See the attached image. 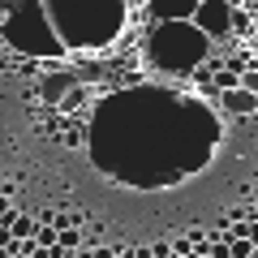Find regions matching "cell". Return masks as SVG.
Here are the masks:
<instances>
[{
    "label": "cell",
    "instance_id": "3957f363",
    "mask_svg": "<svg viewBox=\"0 0 258 258\" xmlns=\"http://www.w3.org/2000/svg\"><path fill=\"white\" fill-rule=\"evenodd\" d=\"M211 52V39L198 35L194 22H181V26H159L147 43V56L164 69V74H189L198 69V60Z\"/></svg>",
    "mask_w": 258,
    "mask_h": 258
},
{
    "label": "cell",
    "instance_id": "7c38bea8",
    "mask_svg": "<svg viewBox=\"0 0 258 258\" xmlns=\"http://www.w3.org/2000/svg\"><path fill=\"white\" fill-rule=\"evenodd\" d=\"M249 258H258V249H254V254H249Z\"/></svg>",
    "mask_w": 258,
    "mask_h": 258
},
{
    "label": "cell",
    "instance_id": "9c48e42d",
    "mask_svg": "<svg viewBox=\"0 0 258 258\" xmlns=\"http://www.w3.org/2000/svg\"><path fill=\"white\" fill-rule=\"evenodd\" d=\"M237 86H241L245 95H254V99H258V64H254V69H245V74L237 78Z\"/></svg>",
    "mask_w": 258,
    "mask_h": 258
},
{
    "label": "cell",
    "instance_id": "30bf717a",
    "mask_svg": "<svg viewBox=\"0 0 258 258\" xmlns=\"http://www.w3.org/2000/svg\"><path fill=\"white\" fill-rule=\"evenodd\" d=\"M245 241H249V245H254V249H258V220H254V224H249V232H245Z\"/></svg>",
    "mask_w": 258,
    "mask_h": 258
},
{
    "label": "cell",
    "instance_id": "ba28073f",
    "mask_svg": "<svg viewBox=\"0 0 258 258\" xmlns=\"http://www.w3.org/2000/svg\"><path fill=\"white\" fill-rule=\"evenodd\" d=\"M35 228H39V224L35 220H30V215H18V220H13V241H30V237H35Z\"/></svg>",
    "mask_w": 258,
    "mask_h": 258
},
{
    "label": "cell",
    "instance_id": "7a4b0ae2",
    "mask_svg": "<svg viewBox=\"0 0 258 258\" xmlns=\"http://www.w3.org/2000/svg\"><path fill=\"white\" fill-rule=\"evenodd\" d=\"M0 35H5V43L13 52L30 56V60H56V56H64L43 5H0Z\"/></svg>",
    "mask_w": 258,
    "mask_h": 258
},
{
    "label": "cell",
    "instance_id": "8992f818",
    "mask_svg": "<svg viewBox=\"0 0 258 258\" xmlns=\"http://www.w3.org/2000/svg\"><path fill=\"white\" fill-rule=\"evenodd\" d=\"M220 112H224V116H258V99L237 86V91H224L220 95Z\"/></svg>",
    "mask_w": 258,
    "mask_h": 258
},
{
    "label": "cell",
    "instance_id": "52a82bcc",
    "mask_svg": "<svg viewBox=\"0 0 258 258\" xmlns=\"http://www.w3.org/2000/svg\"><path fill=\"white\" fill-rule=\"evenodd\" d=\"M78 249H82V232L78 228H64V232H56V254H78Z\"/></svg>",
    "mask_w": 258,
    "mask_h": 258
},
{
    "label": "cell",
    "instance_id": "5b68a950",
    "mask_svg": "<svg viewBox=\"0 0 258 258\" xmlns=\"http://www.w3.org/2000/svg\"><path fill=\"white\" fill-rule=\"evenodd\" d=\"M147 9H151V18H155L159 26H181V22H194L198 0H151Z\"/></svg>",
    "mask_w": 258,
    "mask_h": 258
},
{
    "label": "cell",
    "instance_id": "6da1fadb",
    "mask_svg": "<svg viewBox=\"0 0 258 258\" xmlns=\"http://www.w3.org/2000/svg\"><path fill=\"white\" fill-rule=\"evenodd\" d=\"M47 22H52L56 39L64 52H86V47H108L125 30L129 5L120 0H103V5H86V0H52L43 5Z\"/></svg>",
    "mask_w": 258,
    "mask_h": 258
},
{
    "label": "cell",
    "instance_id": "277c9868",
    "mask_svg": "<svg viewBox=\"0 0 258 258\" xmlns=\"http://www.w3.org/2000/svg\"><path fill=\"white\" fill-rule=\"evenodd\" d=\"M241 9L224 5V0H198V9H194V30L207 39H228L232 26H241Z\"/></svg>",
    "mask_w": 258,
    "mask_h": 258
},
{
    "label": "cell",
    "instance_id": "8fae6325",
    "mask_svg": "<svg viewBox=\"0 0 258 258\" xmlns=\"http://www.w3.org/2000/svg\"><path fill=\"white\" fill-rule=\"evenodd\" d=\"M91 249V245H86ZM91 258H116V249H91Z\"/></svg>",
    "mask_w": 258,
    "mask_h": 258
}]
</instances>
